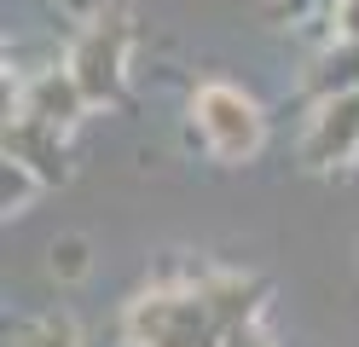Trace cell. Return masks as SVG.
I'll list each match as a JSON object with an SVG mask.
<instances>
[{
  "label": "cell",
  "instance_id": "cell-1",
  "mask_svg": "<svg viewBox=\"0 0 359 347\" xmlns=\"http://www.w3.org/2000/svg\"><path fill=\"white\" fill-rule=\"evenodd\" d=\"M197 116H203V133H209V145L238 162V156H250L261 145V110L243 99V93L232 87H203V99H197Z\"/></svg>",
  "mask_w": 359,
  "mask_h": 347
},
{
  "label": "cell",
  "instance_id": "cell-2",
  "mask_svg": "<svg viewBox=\"0 0 359 347\" xmlns=\"http://www.w3.org/2000/svg\"><path fill=\"white\" fill-rule=\"evenodd\" d=\"M353 145H359V99L353 93H336V99H325L319 122H313V133H307V162L313 168L342 162Z\"/></svg>",
  "mask_w": 359,
  "mask_h": 347
},
{
  "label": "cell",
  "instance_id": "cell-3",
  "mask_svg": "<svg viewBox=\"0 0 359 347\" xmlns=\"http://www.w3.org/2000/svg\"><path fill=\"white\" fill-rule=\"evenodd\" d=\"M70 76L81 81V93L87 99H110L116 93V81H122V29H99V35H87L81 41V53H76V69Z\"/></svg>",
  "mask_w": 359,
  "mask_h": 347
},
{
  "label": "cell",
  "instance_id": "cell-4",
  "mask_svg": "<svg viewBox=\"0 0 359 347\" xmlns=\"http://www.w3.org/2000/svg\"><path fill=\"white\" fill-rule=\"evenodd\" d=\"M53 122H41V116H29V122H18V128H6V156H18V162H29V168L41 174V179H64V156H58V145H53Z\"/></svg>",
  "mask_w": 359,
  "mask_h": 347
},
{
  "label": "cell",
  "instance_id": "cell-5",
  "mask_svg": "<svg viewBox=\"0 0 359 347\" xmlns=\"http://www.w3.org/2000/svg\"><path fill=\"white\" fill-rule=\"evenodd\" d=\"M81 81L76 76H41L35 93H29V116H41V122H53V128H70L76 116H81Z\"/></svg>",
  "mask_w": 359,
  "mask_h": 347
},
{
  "label": "cell",
  "instance_id": "cell-6",
  "mask_svg": "<svg viewBox=\"0 0 359 347\" xmlns=\"http://www.w3.org/2000/svg\"><path fill=\"white\" fill-rule=\"evenodd\" d=\"M203 301H209V313H215V324H220V330H232V324H243V318H250V307H255V284L220 278V284H209V290H203Z\"/></svg>",
  "mask_w": 359,
  "mask_h": 347
},
{
  "label": "cell",
  "instance_id": "cell-7",
  "mask_svg": "<svg viewBox=\"0 0 359 347\" xmlns=\"http://www.w3.org/2000/svg\"><path fill=\"white\" fill-rule=\"evenodd\" d=\"M353 81H359V41H348L342 53H325V58H319V76H313V87H319L325 99L348 93Z\"/></svg>",
  "mask_w": 359,
  "mask_h": 347
},
{
  "label": "cell",
  "instance_id": "cell-8",
  "mask_svg": "<svg viewBox=\"0 0 359 347\" xmlns=\"http://www.w3.org/2000/svg\"><path fill=\"white\" fill-rule=\"evenodd\" d=\"M29 191H35V179H29V162L6 156V174H0V203H6V208H24V203H29Z\"/></svg>",
  "mask_w": 359,
  "mask_h": 347
},
{
  "label": "cell",
  "instance_id": "cell-9",
  "mask_svg": "<svg viewBox=\"0 0 359 347\" xmlns=\"http://www.w3.org/2000/svg\"><path fill=\"white\" fill-rule=\"evenodd\" d=\"M53 272H58V278H81V272H87V243H81V238L53 243Z\"/></svg>",
  "mask_w": 359,
  "mask_h": 347
},
{
  "label": "cell",
  "instance_id": "cell-10",
  "mask_svg": "<svg viewBox=\"0 0 359 347\" xmlns=\"http://www.w3.org/2000/svg\"><path fill=\"white\" fill-rule=\"evenodd\" d=\"M35 341H41V347H76V324H70V318H47V324L35 330Z\"/></svg>",
  "mask_w": 359,
  "mask_h": 347
},
{
  "label": "cell",
  "instance_id": "cell-11",
  "mask_svg": "<svg viewBox=\"0 0 359 347\" xmlns=\"http://www.w3.org/2000/svg\"><path fill=\"white\" fill-rule=\"evenodd\" d=\"M226 347H266V341H261V336H243L238 324H232V330H226Z\"/></svg>",
  "mask_w": 359,
  "mask_h": 347
},
{
  "label": "cell",
  "instance_id": "cell-12",
  "mask_svg": "<svg viewBox=\"0 0 359 347\" xmlns=\"http://www.w3.org/2000/svg\"><path fill=\"white\" fill-rule=\"evenodd\" d=\"M342 23H348V35L359 41V0H348V6H342Z\"/></svg>",
  "mask_w": 359,
  "mask_h": 347
}]
</instances>
